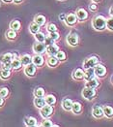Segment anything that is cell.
<instances>
[{
	"label": "cell",
	"mask_w": 113,
	"mask_h": 127,
	"mask_svg": "<svg viewBox=\"0 0 113 127\" xmlns=\"http://www.w3.org/2000/svg\"><path fill=\"white\" fill-rule=\"evenodd\" d=\"M47 30L49 32H55L57 30V28H56V26H55L54 24L50 23V24H48V26H47Z\"/></svg>",
	"instance_id": "obj_39"
},
{
	"label": "cell",
	"mask_w": 113,
	"mask_h": 127,
	"mask_svg": "<svg viewBox=\"0 0 113 127\" xmlns=\"http://www.w3.org/2000/svg\"><path fill=\"white\" fill-rule=\"evenodd\" d=\"M82 96L85 99H87V100H92L93 98L96 96V90H95V88L85 87L82 90Z\"/></svg>",
	"instance_id": "obj_3"
},
{
	"label": "cell",
	"mask_w": 113,
	"mask_h": 127,
	"mask_svg": "<svg viewBox=\"0 0 113 127\" xmlns=\"http://www.w3.org/2000/svg\"><path fill=\"white\" fill-rule=\"evenodd\" d=\"M34 95L36 97H43L45 95V89L42 88V87H37L35 90H34Z\"/></svg>",
	"instance_id": "obj_29"
},
{
	"label": "cell",
	"mask_w": 113,
	"mask_h": 127,
	"mask_svg": "<svg viewBox=\"0 0 113 127\" xmlns=\"http://www.w3.org/2000/svg\"><path fill=\"white\" fill-rule=\"evenodd\" d=\"M52 112H53V109H52V107L50 105H48V106H45V105L43 108H41V115L44 117H50Z\"/></svg>",
	"instance_id": "obj_7"
},
{
	"label": "cell",
	"mask_w": 113,
	"mask_h": 127,
	"mask_svg": "<svg viewBox=\"0 0 113 127\" xmlns=\"http://www.w3.org/2000/svg\"><path fill=\"white\" fill-rule=\"evenodd\" d=\"M12 59H13V54H11V53H5L0 57V60L2 63L12 62Z\"/></svg>",
	"instance_id": "obj_21"
},
{
	"label": "cell",
	"mask_w": 113,
	"mask_h": 127,
	"mask_svg": "<svg viewBox=\"0 0 113 127\" xmlns=\"http://www.w3.org/2000/svg\"><path fill=\"white\" fill-rule=\"evenodd\" d=\"M45 44L48 46V45H51V44H53L54 43V40L53 39H51L49 36L47 37V38H45Z\"/></svg>",
	"instance_id": "obj_41"
},
{
	"label": "cell",
	"mask_w": 113,
	"mask_h": 127,
	"mask_svg": "<svg viewBox=\"0 0 113 127\" xmlns=\"http://www.w3.org/2000/svg\"><path fill=\"white\" fill-rule=\"evenodd\" d=\"M93 1H95V2H97V1H100V0H93Z\"/></svg>",
	"instance_id": "obj_48"
},
{
	"label": "cell",
	"mask_w": 113,
	"mask_h": 127,
	"mask_svg": "<svg viewBox=\"0 0 113 127\" xmlns=\"http://www.w3.org/2000/svg\"><path fill=\"white\" fill-rule=\"evenodd\" d=\"M94 70H95V75L97 77H100V78H103L106 74V68L103 66V64L98 63L94 67Z\"/></svg>",
	"instance_id": "obj_4"
},
{
	"label": "cell",
	"mask_w": 113,
	"mask_h": 127,
	"mask_svg": "<svg viewBox=\"0 0 113 127\" xmlns=\"http://www.w3.org/2000/svg\"><path fill=\"white\" fill-rule=\"evenodd\" d=\"M59 19H60V20H62V21H63V20H65V15H64V14L59 15Z\"/></svg>",
	"instance_id": "obj_44"
},
{
	"label": "cell",
	"mask_w": 113,
	"mask_h": 127,
	"mask_svg": "<svg viewBox=\"0 0 113 127\" xmlns=\"http://www.w3.org/2000/svg\"><path fill=\"white\" fill-rule=\"evenodd\" d=\"M14 1H15L16 3H20V2H21L22 0H14Z\"/></svg>",
	"instance_id": "obj_45"
},
{
	"label": "cell",
	"mask_w": 113,
	"mask_h": 127,
	"mask_svg": "<svg viewBox=\"0 0 113 127\" xmlns=\"http://www.w3.org/2000/svg\"><path fill=\"white\" fill-rule=\"evenodd\" d=\"M35 38H36V40H37L38 42H42V43H44L45 40V34L42 33V32H37V33L35 34Z\"/></svg>",
	"instance_id": "obj_31"
},
{
	"label": "cell",
	"mask_w": 113,
	"mask_h": 127,
	"mask_svg": "<svg viewBox=\"0 0 113 127\" xmlns=\"http://www.w3.org/2000/svg\"><path fill=\"white\" fill-rule=\"evenodd\" d=\"M62 106H63V109L65 111H71L72 108V101L69 98H66V99L63 100Z\"/></svg>",
	"instance_id": "obj_13"
},
{
	"label": "cell",
	"mask_w": 113,
	"mask_h": 127,
	"mask_svg": "<svg viewBox=\"0 0 113 127\" xmlns=\"http://www.w3.org/2000/svg\"><path fill=\"white\" fill-rule=\"evenodd\" d=\"M21 61V63H22V65H28V64H30L31 62H32V59H31L30 55L24 54V55H22Z\"/></svg>",
	"instance_id": "obj_23"
},
{
	"label": "cell",
	"mask_w": 113,
	"mask_h": 127,
	"mask_svg": "<svg viewBox=\"0 0 113 127\" xmlns=\"http://www.w3.org/2000/svg\"><path fill=\"white\" fill-rule=\"evenodd\" d=\"M106 27L109 30H113V16L108 20H106Z\"/></svg>",
	"instance_id": "obj_36"
},
{
	"label": "cell",
	"mask_w": 113,
	"mask_h": 127,
	"mask_svg": "<svg viewBox=\"0 0 113 127\" xmlns=\"http://www.w3.org/2000/svg\"><path fill=\"white\" fill-rule=\"evenodd\" d=\"M35 22H36L37 24H39V25H43V24H45V18L44 16H41V15L36 16V17H35Z\"/></svg>",
	"instance_id": "obj_28"
},
{
	"label": "cell",
	"mask_w": 113,
	"mask_h": 127,
	"mask_svg": "<svg viewBox=\"0 0 113 127\" xmlns=\"http://www.w3.org/2000/svg\"><path fill=\"white\" fill-rule=\"evenodd\" d=\"M24 121H25V124H26L27 126H35V125L37 124L36 118H34V117H26V118L24 119Z\"/></svg>",
	"instance_id": "obj_22"
},
{
	"label": "cell",
	"mask_w": 113,
	"mask_h": 127,
	"mask_svg": "<svg viewBox=\"0 0 113 127\" xmlns=\"http://www.w3.org/2000/svg\"><path fill=\"white\" fill-rule=\"evenodd\" d=\"M34 104L37 108H43L45 105V99L43 97H36L34 100Z\"/></svg>",
	"instance_id": "obj_17"
},
{
	"label": "cell",
	"mask_w": 113,
	"mask_h": 127,
	"mask_svg": "<svg viewBox=\"0 0 113 127\" xmlns=\"http://www.w3.org/2000/svg\"><path fill=\"white\" fill-rule=\"evenodd\" d=\"M4 104V100H3V97L0 96V107H2V105Z\"/></svg>",
	"instance_id": "obj_43"
},
{
	"label": "cell",
	"mask_w": 113,
	"mask_h": 127,
	"mask_svg": "<svg viewBox=\"0 0 113 127\" xmlns=\"http://www.w3.org/2000/svg\"><path fill=\"white\" fill-rule=\"evenodd\" d=\"M3 1H4V2H6V3H9V2H11L12 0H3Z\"/></svg>",
	"instance_id": "obj_46"
},
{
	"label": "cell",
	"mask_w": 113,
	"mask_h": 127,
	"mask_svg": "<svg viewBox=\"0 0 113 127\" xmlns=\"http://www.w3.org/2000/svg\"><path fill=\"white\" fill-rule=\"evenodd\" d=\"M49 37L55 41V40H58V39H59V34H58L56 31L55 32H49Z\"/></svg>",
	"instance_id": "obj_37"
},
{
	"label": "cell",
	"mask_w": 113,
	"mask_h": 127,
	"mask_svg": "<svg viewBox=\"0 0 113 127\" xmlns=\"http://www.w3.org/2000/svg\"><path fill=\"white\" fill-rule=\"evenodd\" d=\"M76 17H77L78 20L84 21V20L87 19V17H88V13L84 10V9H78V10L76 11Z\"/></svg>",
	"instance_id": "obj_14"
},
{
	"label": "cell",
	"mask_w": 113,
	"mask_h": 127,
	"mask_svg": "<svg viewBox=\"0 0 113 127\" xmlns=\"http://www.w3.org/2000/svg\"><path fill=\"white\" fill-rule=\"evenodd\" d=\"M24 73L27 75V76H29V77H32V76H34V74L36 73V65L35 64H28V65H26V67H25V70H24Z\"/></svg>",
	"instance_id": "obj_10"
},
{
	"label": "cell",
	"mask_w": 113,
	"mask_h": 127,
	"mask_svg": "<svg viewBox=\"0 0 113 127\" xmlns=\"http://www.w3.org/2000/svg\"><path fill=\"white\" fill-rule=\"evenodd\" d=\"M11 76V72L10 70H6V69H2L0 71V78L3 79V80H7L9 79Z\"/></svg>",
	"instance_id": "obj_25"
},
{
	"label": "cell",
	"mask_w": 113,
	"mask_h": 127,
	"mask_svg": "<svg viewBox=\"0 0 113 127\" xmlns=\"http://www.w3.org/2000/svg\"><path fill=\"white\" fill-rule=\"evenodd\" d=\"M112 83H113V78H112Z\"/></svg>",
	"instance_id": "obj_49"
},
{
	"label": "cell",
	"mask_w": 113,
	"mask_h": 127,
	"mask_svg": "<svg viewBox=\"0 0 113 127\" xmlns=\"http://www.w3.org/2000/svg\"><path fill=\"white\" fill-rule=\"evenodd\" d=\"M100 85V83H99V81H98V79H96V78H93L91 80H89V81H87V83H86V87H91V88H97L98 86Z\"/></svg>",
	"instance_id": "obj_12"
},
{
	"label": "cell",
	"mask_w": 113,
	"mask_h": 127,
	"mask_svg": "<svg viewBox=\"0 0 113 127\" xmlns=\"http://www.w3.org/2000/svg\"><path fill=\"white\" fill-rule=\"evenodd\" d=\"M93 116L96 118H102L104 116L103 114V109L101 106H95L93 108Z\"/></svg>",
	"instance_id": "obj_8"
},
{
	"label": "cell",
	"mask_w": 113,
	"mask_h": 127,
	"mask_svg": "<svg viewBox=\"0 0 113 127\" xmlns=\"http://www.w3.org/2000/svg\"><path fill=\"white\" fill-rule=\"evenodd\" d=\"M42 126H44V127H51V126H53V123H52L50 120L46 119V120H44V121H43Z\"/></svg>",
	"instance_id": "obj_38"
},
{
	"label": "cell",
	"mask_w": 113,
	"mask_h": 127,
	"mask_svg": "<svg viewBox=\"0 0 113 127\" xmlns=\"http://www.w3.org/2000/svg\"><path fill=\"white\" fill-rule=\"evenodd\" d=\"M56 57H57V59L58 60H60V61H64L65 59H66V53H64V52H58V53H56Z\"/></svg>",
	"instance_id": "obj_34"
},
{
	"label": "cell",
	"mask_w": 113,
	"mask_h": 127,
	"mask_svg": "<svg viewBox=\"0 0 113 127\" xmlns=\"http://www.w3.org/2000/svg\"><path fill=\"white\" fill-rule=\"evenodd\" d=\"M6 36H7V38H8V39H10V40H14V39H16V37H17L16 30L11 29V30H9V31H7Z\"/></svg>",
	"instance_id": "obj_33"
},
{
	"label": "cell",
	"mask_w": 113,
	"mask_h": 127,
	"mask_svg": "<svg viewBox=\"0 0 113 127\" xmlns=\"http://www.w3.org/2000/svg\"><path fill=\"white\" fill-rule=\"evenodd\" d=\"M46 52H47V53H48L49 55L54 56V55H56V53L59 52V48H58V46H56V45L53 43L51 45H48V46H47Z\"/></svg>",
	"instance_id": "obj_9"
},
{
	"label": "cell",
	"mask_w": 113,
	"mask_h": 127,
	"mask_svg": "<svg viewBox=\"0 0 113 127\" xmlns=\"http://www.w3.org/2000/svg\"><path fill=\"white\" fill-rule=\"evenodd\" d=\"M92 24L93 27L96 30H99V31L104 30L106 27V19L103 16H97L93 19Z\"/></svg>",
	"instance_id": "obj_1"
},
{
	"label": "cell",
	"mask_w": 113,
	"mask_h": 127,
	"mask_svg": "<svg viewBox=\"0 0 113 127\" xmlns=\"http://www.w3.org/2000/svg\"><path fill=\"white\" fill-rule=\"evenodd\" d=\"M9 94V90H8V88L7 87H2V88H0V96L1 97H7Z\"/></svg>",
	"instance_id": "obj_35"
},
{
	"label": "cell",
	"mask_w": 113,
	"mask_h": 127,
	"mask_svg": "<svg viewBox=\"0 0 113 127\" xmlns=\"http://www.w3.org/2000/svg\"><path fill=\"white\" fill-rule=\"evenodd\" d=\"M67 42L71 46H76L78 44V36H77V34H75V33L69 34L67 36Z\"/></svg>",
	"instance_id": "obj_5"
},
{
	"label": "cell",
	"mask_w": 113,
	"mask_h": 127,
	"mask_svg": "<svg viewBox=\"0 0 113 127\" xmlns=\"http://www.w3.org/2000/svg\"><path fill=\"white\" fill-rule=\"evenodd\" d=\"M103 109V114H104L105 117H108V118H110V117H113V108L112 107L104 106Z\"/></svg>",
	"instance_id": "obj_19"
},
{
	"label": "cell",
	"mask_w": 113,
	"mask_h": 127,
	"mask_svg": "<svg viewBox=\"0 0 113 127\" xmlns=\"http://www.w3.org/2000/svg\"><path fill=\"white\" fill-rule=\"evenodd\" d=\"M76 16L74 15V14H70V15H68L67 16V18H66V22H67V24H69V25H73V24H75L76 23Z\"/></svg>",
	"instance_id": "obj_16"
},
{
	"label": "cell",
	"mask_w": 113,
	"mask_h": 127,
	"mask_svg": "<svg viewBox=\"0 0 113 127\" xmlns=\"http://www.w3.org/2000/svg\"><path fill=\"white\" fill-rule=\"evenodd\" d=\"M89 8H90V10L91 11H96L98 7H97V4H96V3H92V4L89 6Z\"/></svg>",
	"instance_id": "obj_42"
},
{
	"label": "cell",
	"mask_w": 113,
	"mask_h": 127,
	"mask_svg": "<svg viewBox=\"0 0 113 127\" xmlns=\"http://www.w3.org/2000/svg\"><path fill=\"white\" fill-rule=\"evenodd\" d=\"M72 77H73L74 80H77V81L84 79V72H83V70L82 69H76V70H74V72L72 74Z\"/></svg>",
	"instance_id": "obj_15"
},
{
	"label": "cell",
	"mask_w": 113,
	"mask_h": 127,
	"mask_svg": "<svg viewBox=\"0 0 113 127\" xmlns=\"http://www.w3.org/2000/svg\"><path fill=\"white\" fill-rule=\"evenodd\" d=\"M29 29H30L31 33L36 34L37 32H39V30H40V25H39V24H37L36 22H33V23H31L30 24Z\"/></svg>",
	"instance_id": "obj_26"
},
{
	"label": "cell",
	"mask_w": 113,
	"mask_h": 127,
	"mask_svg": "<svg viewBox=\"0 0 113 127\" xmlns=\"http://www.w3.org/2000/svg\"><path fill=\"white\" fill-rule=\"evenodd\" d=\"M56 102V98L53 95H47L45 97V103L47 105H53Z\"/></svg>",
	"instance_id": "obj_30"
},
{
	"label": "cell",
	"mask_w": 113,
	"mask_h": 127,
	"mask_svg": "<svg viewBox=\"0 0 113 127\" xmlns=\"http://www.w3.org/2000/svg\"><path fill=\"white\" fill-rule=\"evenodd\" d=\"M32 61H33V63L35 64L36 66H42L43 64H44V58L42 57L41 55H35L34 57H33V59H32Z\"/></svg>",
	"instance_id": "obj_20"
},
{
	"label": "cell",
	"mask_w": 113,
	"mask_h": 127,
	"mask_svg": "<svg viewBox=\"0 0 113 127\" xmlns=\"http://www.w3.org/2000/svg\"><path fill=\"white\" fill-rule=\"evenodd\" d=\"M21 61L18 58H14V60L12 61V68L16 69V70H19L21 67Z\"/></svg>",
	"instance_id": "obj_27"
},
{
	"label": "cell",
	"mask_w": 113,
	"mask_h": 127,
	"mask_svg": "<svg viewBox=\"0 0 113 127\" xmlns=\"http://www.w3.org/2000/svg\"><path fill=\"white\" fill-rule=\"evenodd\" d=\"M10 27L13 29V30H19L20 28H21V23H20V21H13L11 22L10 24Z\"/></svg>",
	"instance_id": "obj_32"
},
{
	"label": "cell",
	"mask_w": 113,
	"mask_h": 127,
	"mask_svg": "<svg viewBox=\"0 0 113 127\" xmlns=\"http://www.w3.org/2000/svg\"><path fill=\"white\" fill-rule=\"evenodd\" d=\"M33 50H34L35 53H37L38 54H40V53H45V52L46 51V48H45V44H43L42 42H39V43L34 44V46H33Z\"/></svg>",
	"instance_id": "obj_6"
},
{
	"label": "cell",
	"mask_w": 113,
	"mask_h": 127,
	"mask_svg": "<svg viewBox=\"0 0 113 127\" xmlns=\"http://www.w3.org/2000/svg\"><path fill=\"white\" fill-rule=\"evenodd\" d=\"M47 65L50 66V67H55L58 65V59L57 57H54V56H50L48 59H47Z\"/></svg>",
	"instance_id": "obj_24"
},
{
	"label": "cell",
	"mask_w": 113,
	"mask_h": 127,
	"mask_svg": "<svg viewBox=\"0 0 113 127\" xmlns=\"http://www.w3.org/2000/svg\"><path fill=\"white\" fill-rule=\"evenodd\" d=\"M110 14H111V15L113 16V7L111 8V9H110Z\"/></svg>",
	"instance_id": "obj_47"
},
{
	"label": "cell",
	"mask_w": 113,
	"mask_h": 127,
	"mask_svg": "<svg viewBox=\"0 0 113 127\" xmlns=\"http://www.w3.org/2000/svg\"><path fill=\"white\" fill-rule=\"evenodd\" d=\"M11 68H12V62H6V63H3V69L10 70Z\"/></svg>",
	"instance_id": "obj_40"
},
{
	"label": "cell",
	"mask_w": 113,
	"mask_h": 127,
	"mask_svg": "<svg viewBox=\"0 0 113 127\" xmlns=\"http://www.w3.org/2000/svg\"><path fill=\"white\" fill-rule=\"evenodd\" d=\"M72 111L74 113V114H76V115L80 114V113L82 112V106H81V104L78 103V102H74V103H72Z\"/></svg>",
	"instance_id": "obj_18"
},
{
	"label": "cell",
	"mask_w": 113,
	"mask_h": 127,
	"mask_svg": "<svg viewBox=\"0 0 113 127\" xmlns=\"http://www.w3.org/2000/svg\"><path fill=\"white\" fill-rule=\"evenodd\" d=\"M95 70H94V67L93 68H88L86 69V72L84 73V80L87 82L89 80H91L93 78H95Z\"/></svg>",
	"instance_id": "obj_11"
},
{
	"label": "cell",
	"mask_w": 113,
	"mask_h": 127,
	"mask_svg": "<svg viewBox=\"0 0 113 127\" xmlns=\"http://www.w3.org/2000/svg\"><path fill=\"white\" fill-rule=\"evenodd\" d=\"M98 63H99V58L97 56H91V57H88L87 59H85V61L83 63V67H84V69L93 68Z\"/></svg>",
	"instance_id": "obj_2"
}]
</instances>
